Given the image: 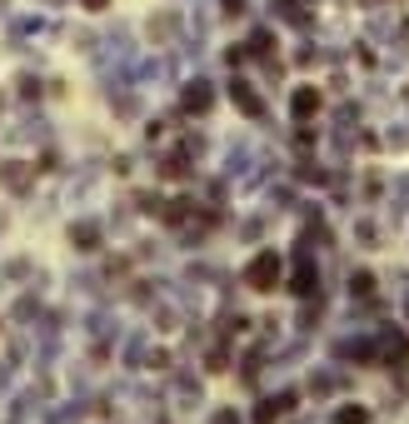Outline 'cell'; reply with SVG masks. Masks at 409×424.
I'll list each match as a JSON object with an SVG mask.
<instances>
[{"instance_id": "cell-6", "label": "cell", "mask_w": 409, "mask_h": 424, "mask_svg": "<svg viewBox=\"0 0 409 424\" xmlns=\"http://www.w3.org/2000/svg\"><path fill=\"white\" fill-rule=\"evenodd\" d=\"M75 240H80V250H95L100 230H95V225H75Z\"/></svg>"}, {"instance_id": "cell-5", "label": "cell", "mask_w": 409, "mask_h": 424, "mask_svg": "<svg viewBox=\"0 0 409 424\" xmlns=\"http://www.w3.org/2000/svg\"><path fill=\"white\" fill-rule=\"evenodd\" d=\"M160 175H165V180H180V175H185V155H170V160L160 165Z\"/></svg>"}, {"instance_id": "cell-1", "label": "cell", "mask_w": 409, "mask_h": 424, "mask_svg": "<svg viewBox=\"0 0 409 424\" xmlns=\"http://www.w3.org/2000/svg\"><path fill=\"white\" fill-rule=\"evenodd\" d=\"M245 285L250 290H275L279 285V254H270V250L255 254V260L245 265Z\"/></svg>"}, {"instance_id": "cell-2", "label": "cell", "mask_w": 409, "mask_h": 424, "mask_svg": "<svg viewBox=\"0 0 409 424\" xmlns=\"http://www.w3.org/2000/svg\"><path fill=\"white\" fill-rule=\"evenodd\" d=\"M290 110H295V120L319 115V90H315V85H299V90H295V100H290Z\"/></svg>"}, {"instance_id": "cell-4", "label": "cell", "mask_w": 409, "mask_h": 424, "mask_svg": "<svg viewBox=\"0 0 409 424\" xmlns=\"http://www.w3.org/2000/svg\"><path fill=\"white\" fill-rule=\"evenodd\" d=\"M230 95H235V105H240L245 115H260V110H265V105H260V95H255V90H245V85H235Z\"/></svg>"}, {"instance_id": "cell-3", "label": "cell", "mask_w": 409, "mask_h": 424, "mask_svg": "<svg viewBox=\"0 0 409 424\" xmlns=\"http://www.w3.org/2000/svg\"><path fill=\"white\" fill-rule=\"evenodd\" d=\"M290 405H295V399L279 394V399H270V405H260V414H255V419H260V424H275L279 414H290Z\"/></svg>"}, {"instance_id": "cell-8", "label": "cell", "mask_w": 409, "mask_h": 424, "mask_svg": "<svg viewBox=\"0 0 409 424\" xmlns=\"http://www.w3.org/2000/svg\"><path fill=\"white\" fill-rule=\"evenodd\" d=\"M339 424H370V414H364V410H344Z\"/></svg>"}, {"instance_id": "cell-7", "label": "cell", "mask_w": 409, "mask_h": 424, "mask_svg": "<svg viewBox=\"0 0 409 424\" xmlns=\"http://www.w3.org/2000/svg\"><path fill=\"white\" fill-rule=\"evenodd\" d=\"M185 105H190V110H205V105H210V90H185Z\"/></svg>"}, {"instance_id": "cell-9", "label": "cell", "mask_w": 409, "mask_h": 424, "mask_svg": "<svg viewBox=\"0 0 409 424\" xmlns=\"http://www.w3.org/2000/svg\"><path fill=\"white\" fill-rule=\"evenodd\" d=\"M85 6H90V10H105V0H85Z\"/></svg>"}]
</instances>
